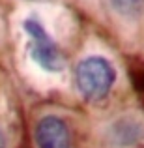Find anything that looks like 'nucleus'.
<instances>
[{"label":"nucleus","instance_id":"obj_3","mask_svg":"<svg viewBox=\"0 0 144 148\" xmlns=\"http://www.w3.org/2000/svg\"><path fill=\"white\" fill-rule=\"evenodd\" d=\"M38 148H71L68 126L58 116H43L36 126Z\"/></svg>","mask_w":144,"mask_h":148},{"label":"nucleus","instance_id":"obj_6","mask_svg":"<svg viewBox=\"0 0 144 148\" xmlns=\"http://www.w3.org/2000/svg\"><path fill=\"white\" fill-rule=\"evenodd\" d=\"M0 148H6V137H4L2 131H0Z\"/></svg>","mask_w":144,"mask_h":148},{"label":"nucleus","instance_id":"obj_1","mask_svg":"<svg viewBox=\"0 0 144 148\" xmlns=\"http://www.w3.org/2000/svg\"><path fill=\"white\" fill-rule=\"evenodd\" d=\"M114 69L111 62L101 56H88L79 62L75 81L79 92L90 101H99L111 92L114 83Z\"/></svg>","mask_w":144,"mask_h":148},{"label":"nucleus","instance_id":"obj_7","mask_svg":"<svg viewBox=\"0 0 144 148\" xmlns=\"http://www.w3.org/2000/svg\"><path fill=\"white\" fill-rule=\"evenodd\" d=\"M28 2H45V0H28Z\"/></svg>","mask_w":144,"mask_h":148},{"label":"nucleus","instance_id":"obj_5","mask_svg":"<svg viewBox=\"0 0 144 148\" xmlns=\"http://www.w3.org/2000/svg\"><path fill=\"white\" fill-rule=\"evenodd\" d=\"M111 6L122 17H137L144 6V0H111Z\"/></svg>","mask_w":144,"mask_h":148},{"label":"nucleus","instance_id":"obj_2","mask_svg":"<svg viewBox=\"0 0 144 148\" xmlns=\"http://www.w3.org/2000/svg\"><path fill=\"white\" fill-rule=\"evenodd\" d=\"M25 30L32 38L30 54H32L34 62H38L47 71H60L64 68V58H62V53L56 47V43L45 32L43 25L36 19H28L25 23Z\"/></svg>","mask_w":144,"mask_h":148},{"label":"nucleus","instance_id":"obj_4","mask_svg":"<svg viewBox=\"0 0 144 148\" xmlns=\"http://www.w3.org/2000/svg\"><path fill=\"white\" fill-rule=\"evenodd\" d=\"M144 137V126L141 120L133 118V116H122L116 122H112V126L107 131V139L112 146L124 148L131 146L135 143H139Z\"/></svg>","mask_w":144,"mask_h":148}]
</instances>
